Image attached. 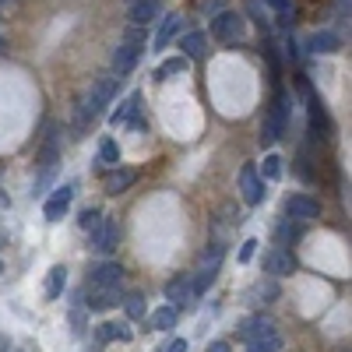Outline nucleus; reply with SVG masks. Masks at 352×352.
I'll list each match as a JSON object with an SVG mask.
<instances>
[{
	"label": "nucleus",
	"mask_w": 352,
	"mask_h": 352,
	"mask_svg": "<svg viewBox=\"0 0 352 352\" xmlns=\"http://www.w3.org/2000/svg\"><path fill=\"white\" fill-rule=\"evenodd\" d=\"M285 127H289V96H285V88H275V99H272L268 113H264L261 148H272V144L285 134Z\"/></svg>",
	"instance_id": "nucleus-1"
},
{
	"label": "nucleus",
	"mask_w": 352,
	"mask_h": 352,
	"mask_svg": "<svg viewBox=\"0 0 352 352\" xmlns=\"http://www.w3.org/2000/svg\"><path fill=\"white\" fill-rule=\"evenodd\" d=\"M113 96H116V78H99L92 85V92H88V99L81 106V116H78V124H74V138H81V131L88 127V120H96V116L113 102Z\"/></svg>",
	"instance_id": "nucleus-2"
},
{
	"label": "nucleus",
	"mask_w": 352,
	"mask_h": 352,
	"mask_svg": "<svg viewBox=\"0 0 352 352\" xmlns=\"http://www.w3.org/2000/svg\"><path fill=\"white\" fill-rule=\"evenodd\" d=\"M300 88L307 92V113H310V131H314V138H331V116H328L324 102H320V96L310 92L307 81H300Z\"/></svg>",
	"instance_id": "nucleus-3"
},
{
	"label": "nucleus",
	"mask_w": 352,
	"mask_h": 352,
	"mask_svg": "<svg viewBox=\"0 0 352 352\" xmlns=\"http://www.w3.org/2000/svg\"><path fill=\"white\" fill-rule=\"evenodd\" d=\"M261 268H264V275H272V278L292 275L296 272V254H292L289 247H272L268 254L261 257Z\"/></svg>",
	"instance_id": "nucleus-4"
},
{
	"label": "nucleus",
	"mask_w": 352,
	"mask_h": 352,
	"mask_svg": "<svg viewBox=\"0 0 352 352\" xmlns=\"http://www.w3.org/2000/svg\"><path fill=\"white\" fill-rule=\"evenodd\" d=\"M219 268H222V243H215V247H212L208 261L201 264V272H197V278L190 282V292H194V296H204V292L212 289V282H215Z\"/></svg>",
	"instance_id": "nucleus-5"
},
{
	"label": "nucleus",
	"mask_w": 352,
	"mask_h": 352,
	"mask_svg": "<svg viewBox=\"0 0 352 352\" xmlns=\"http://www.w3.org/2000/svg\"><path fill=\"white\" fill-rule=\"evenodd\" d=\"M109 124H113V127H138V131H144V124H141V96L131 92V96L120 102V109L109 116Z\"/></svg>",
	"instance_id": "nucleus-6"
},
{
	"label": "nucleus",
	"mask_w": 352,
	"mask_h": 352,
	"mask_svg": "<svg viewBox=\"0 0 352 352\" xmlns=\"http://www.w3.org/2000/svg\"><path fill=\"white\" fill-rule=\"evenodd\" d=\"M120 282H124V268L116 261H102L88 272V285L96 289H120Z\"/></svg>",
	"instance_id": "nucleus-7"
},
{
	"label": "nucleus",
	"mask_w": 352,
	"mask_h": 352,
	"mask_svg": "<svg viewBox=\"0 0 352 352\" xmlns=\"http://www.w3.org/2000/svg\"><path fill=\"white\" fill-rule=\"evenodd\" d=\"M212 36L222 39V43H236L243 36V18L236 11H222L215 21H212Z\"/></svg>",
	"instance_id": "nucleus-8"
},
{
	"label": "nucleus",
	"mask_w": 352,
	"mask_h": 352,
	"mask_svg": "<svg viewBox=\"0 0 352 352\" xmlns=\"http://www.w3.org/2000/svg\"><path fill=\"white\" fill-rule=\"evenodd\" d=\"M71 201H74V184L56 187V190H53V197L43 204V215H46V222H60V219L67 215V208H71Z\"/></svg>",
	"instance_id": "nucleus-9"
},
{
	"label": "nucleus",
	"mask_w": 352,
	"mask_h": 352,
	"mask_svg": "<svg viewBox=\"0 0 352 352\" xmlns=\"http://www.w3.org/2000/svg\"><path fill=\"white\" fill-rule=\"evenodd\" d=\"M285 215L289 219H300V222L317 219L320 215V201L314 194H292V197H285Z\"/></svg>",
	"instance_id": "nucleus-10"
},
{
	"label": "nucleus",
	"mask_w": 352,
	"mask_h": 352,
	"mask_svg": "<svg viewBox=\"0 0 352 352\" xmlns=\"http://www.w3.org/2000/svg\"><path fill=\"white\" fill-rule=\"evenodd\" d=\"M240 190H243V201L247 204H261L264 201V194H268V190H264V180H261V173H257V166H243L240 169Z\"/></svg>",
	"instance_id": "nucleus-11"
},
{
	"label": "nucleus",
	"mask_w": 352,
	"mask_h": 352,
	"mask_svg": "<svg viewBox=\"0 0 352 352\" xmlns=\"http://www.w3.org/2000/svg\"><path fill=\"white\" fill-rule=\"evenodd\" d=\"M141 53H144V43H124L120 50L113 53V71H116V74L134 71V64L141 60Z\"/></svg>",
	"instance_id": "nucleus-12"
},
{
	"label": "nucleus",
	"mask_w": 352,
	"mask_h": 352,
	"mask_svg": "<svg viewBox=\"0 0 352 352\" xmlns=\"http://www.w3.org/2000/svg\"><path fill=\"white\" fill-rule=\"evenodd\" d=\"M138 184V169H113V173H106V180H102V187H106V194H124V190H131Z\"/></svg>",
	"instance_id": "nucleus-13"
},
{
	"label": "nucleus",
	"mask_w": 352,
	"mask_h": 352,
	"mask_svg": "<svg viewBox=\"0 0 352 352\" xmlns=\"http://www.w3.org/2000/svg\"><path fill=\"white\" fill-rule=\"evenodd\" d=\"M116 240H120V226L102 219V226L92 232V250H99V254H109V250L116 247Z\"/></svg>",
	"instance_id": "nucleus-14"
},
{
	"label": "nucleus",
	"mask_w": 352,
	"mask_h": 352,
	"mask_svg": "<svg viewBox=\"0 0 352 352\" xmlns=\"http://www.w3.org/2000/svg\"><path fill=\"white\" fill-rule=\"evenodd\" d=\"M134 331L127 320H106V324L96 328V342H131Z\"/></svg>",
	"instance_id": "nucleus-15"
},
{
	"label": "nucleus",
	"mask_w": 352,
	"mask_h": 352,
	"mask_svg": "<svg viewBox=\"0 0 352 352\" xmlns=\"http://www.w3.org/2000/svg\"><path fill=\"white\" fill-rule=\"evenodd\" d=\"M120 303V292L116 289H96V285H88V296H85V307L88 310H109Z\"/></svg>",
	"instance_id": "nucleus-16"
},
{
	"label": "nucleus",
	"mask_w": 352,
	"mask_h": 352,
	"mask_svg": "<svg viewBox=\"0 0 352 352\" xmlns=\"http://www.w3.org/2000/svg\"><path fill=\"white\" fill-rule=\"evenodd\" d=\"M190 296H194V292H190V275H176V278L166 282V300L173 307H184Z\"/></svg>",
	"instance_id": "nucleus-17"
},
{
	"label": "nucleus",
	"mask_w": 352,
	"mask_h": 352,
	"mask_svg": "<svg viewBox=\"0 0 352 352\" xmlns=\"http://www.w3.org/2000/svg\"><path fill=\"white\" fill-rule=\"evenodd\" d=\"M155 14H159V0H134L131 11H127V21H134V25H148Z\"/></svg>",
	"instance_id": "nucleus-18"
},
{
	"label": "nucleus",
	"mask_w": 352,
	"mask_h": 352,
	"mask_svg": "<svg viewBox=\"0 0 352 352\" xmlns=\"http://www.w3.org/2000/svg\"><path fill=\"white\" fill-rule=\"evenodd\" d=\"M268 331H278L275 320H268V317H247L243 324H240V338L243 342L247 338H257V335H268Z\"/></svg>",
	"instance_id": "nucleus-19"
},
{
	"label": "nucleus",
	"mask_w": 352,
	"mask_h": 352,
	"mask_svg": "<svg viewBox=\"0 0 352 352\" xmlns=\"http://www.w3.org/2000/svg\"><path fill=\"white\" fill-rule=\"evenodd\" d=\"M176 320H180V307H159V310L148 317V324H152L155 331H173Z\"/></svg>",
	"instance_id": "nucleus-20"
},
{
	"label": "nucleus",
	"mask_w": 352,
	"mask_h": 352,
	"mask_svg": "<svg viewBox=\"0 0 352 352\" xmlns=\"http://www.w3.org/2000/svg\"><path fill=\"white\" fill-rule=\"evenodd\" d=\"M187 67H190V56H169V60H162L155 67V81H169L176 74H184Z\"/></svg>",
	"instance_id": "nucleus-21"
},
{
	"label": "nucleus",
	"mask_w": 352,
	"mask_h": 352,
	"mask_svg": "<svg viewBox=\"0 0 352 352\" xmlns=\"http://www.w3.org/2000/svg\"><path fill=\"white\" fill-rule=\"evenodd\" d=\"M64 285H67V272H64V264H56V268H50V275H46V300H60Z\"/></svg>",
	"instance_id": "nucleus-22"
},
{
	"label": "nucleus",
	"mask_w": 352,
	"mask_h": 352,
	"mask_svg": "<svg viewBox=\"0 0 352 352\" xmlns=\"http://www.w3.org/2000/svg\"><path fill=\"white\" fill-rule=\"evenodd\" d=\"M180 25H184V18H180V14L162 18V28H159V36H155V50H166V46L173 43V36L180 32Z\"/></svg>",
	"instance_id": "nucleus-23"
},
{
	"label": "nucleus",
	"mask_w": 352,
	"mask_h": 352,
	"mask_svg": "<svg viewBox=\"0 0 352 352\" xmlns=\"http://www.w3.org/2000/svg\"><path fill=\"white\" fill-rule=\"evenodd\" d=\"M278 349H282V335H278V331L247 338V352H278Z\"/></svg>",
	"instance_id": "nucleus-24"
},
{
	"label": "nucleus",
	"mask_w": 352,
	"mask_h": 352,
	"mask_svg": "<svg viewBox=\"0 0 352 352\" xmlns=\"http://www.w3.org/2000/svg\"><path fill=\"white\" fill-rule=\"evenodd\" d=\"M180 50L184 56H204V50H208V39H204V32H187L180 39Z\"/></svg>",
	"instance_id": "nucleus-25"
},
{
	"label": "nucleus",
	"mask_w": 352,
	"mask_h": 352,
	"mask_svg": "<svg viewBox=\"0 0 352 352\" xmlns=\"http://www.w3.org/2000/svg\"><path fill=\"white\" fill-rule=\"evenodd\" d=\"M314 53H338V36L335 32H314L307 43Z\"/></svg>",
	"instance_id": "nucleus-26"
},
{
	"label": "nucleus",
	"mask_w": 352,
	"mask_h": 352,
	"mask_svg": "<svg viewBox=\"0 0 352 352\" xmlns=\"http://www.w3.org/2000/svg\"><path fill=\"white\" fill-rule=\"evenodd\" d=\"M257 173H261V180H278V176H282V159L278 155H264Z\"/></svg>",
	"instance_id": "nucleus-27"
},
{
	"label": "nucleus",
	"mask_w": 352,
	"mask_h": 352,
	"mask_svg": "<svg viewBox=\"0 0 352 352\" xmlns=\"http://www.w3.org/2000/svg\"><path fill=\"white\" fill-rule=\"evenodd\" d=\"M78 226H81L85 232H96V229L102 226V212H99V208H85V212L78 215Z\"/></svg>",
	"instance_id": "nucleus-28"
},
{
	"label": "nucleus",
	"mask_w": 352,
	"mask_h": 352,
	"mask_svg": "<svg viewBox=\"0 0 352 352\" xmlns=\"http://www.w3.org/2000/svg\"><path fill=\"white\" fill-rule=\"evenodd\" d=\"M99 159H102L106 166H116V162H120V148H116L113 138H106V141L99 144Z\"/></svg>",
	"instance_id": "nucleus-29"
},
{
	"label": "nucleus",
	"mask_w": 352,
	"mask_h": 352,
	"mask_svg": "<svg viewBox=\"0 0 352 352\" xmlns=\"http://www.w3.org/2000/svg\"><path fill=\"white\" fill-rule=\"evenodd\" d=\"M124 310H127V317H144V296L141 292H131L124 300Z\"/></svg>",
	"instance_id": "nucleus-30"
},
{
	"label": "nucleus",
	"mask_w": 352,
	"mask_h": 352,
	"mask_svg": "<svg viewBox=\"0 0 352 352\" xmlns=\"http://www.w3.org/2000/svg\"><path fill=\"white\" fill-rule=\"evenodd\" d=\"M300 232H303L300 226H289V222H282V226H278V240H282V247H285V240H289V243H296V240H300Z\"/></svg>",
	"instance_id": "nucleus-31"
},
{
	"label": "nucleus",
	"mask_w": 352,
	"mask_h": 352,
	"mask_svg": "<svg viewBox=\"0 0 352 352\" xmlns=\"http://www.w3.org/2000/svg\"><path fill=\"white\" fill-rule=\"evenodd\" d=\"M268 4H272V8L278 11V18H282V25H289L285 18L292 14V0H268Z\"/></svg>",
	"instance_id": "nucleus-32"
},
{
	"label": "nucleus",
	"mask_w": 352,
	"mask_h": 352,
	"mask_svg": "<svg viewBox=\"0 0 352 352\" xmlns=\"http://www.w3.org/2000/svg\"><path fill=\"white\" fill-rule=\"evenodd\" d=\"M254 254H257V240H247V243L240 247L236 261H240V264H247V261H254Z\"/></svg>",
	"instance_id": "nucleus-33"
},
{
	"label": "nucleus",
	"mask_w": 352,
	"mask_h": 352,
	"mask_svg": "<svg viewBox=\"0 0 352 352\" xmlns=\"http://www.w3.org/2000/svg\"><path fill=\"white\" fill-rule=\"evenodd\" d=\"M162 352H187V342H184V338H173V342H169Z\"/></svg>",
	"instance_id": "nucleus-34"
},
{
	"label": "nucleus",
	"mask_w": 352,
	"mask_h": 352,
	"mask_svg": "<svg viewBox=\"0 0 352 352\" xmlns=\"http://www.w3.org/2000/svg\"><path fill=\"white\" fill-rule=\"evenodd\" d=\"M208 352H232V345H229V342H212Z\"/></svg>",
	"instance_id": "nucleus-35"
},
{
	"label": "nucleus",
	"mask_w": 352,
	"mask_h": 352,
	"mask_svg": "<svg viewBox=\"0 0 352 352\" xmlns=\"http://www.w3.org/2000/svg\"><path fill=\"white\" fill-rule=\"evenodd\" d=\"M0 204H11V201H8V194H4V190H0Z\"/></svg>",
	"instance_id": "nucleus-36"
},
{
	"label": "nucleus",
	"mask_w": 352,
	"mask_h": 352,
	"mask_svg": "<svg viewBox=\"0 0 352 352\" xmlns=\"http://www.w3.org/2000/svg\"><path fill=\"white\" fill-rule=\"evenodd\" d=\"M8 4H11V0H0V8H8Z\"/></svg>",
	"instance_id": "nucleus-37"
},
{
	"label": "nucleus",
	"mask_w": 352,
	"mask_h": 352,
	"mask_svg": "<svg viewBox=\"0 0 352 352\" xmlns=\"http://www.w3.org/2000/svg\"><path fill=\"white\" fill-rule=\"evenodd\" d=\"M0 53H4V39H0Z\"/></svg>",
	"instance_id": "nucleus-38"
},
{
	"label": "nucleus",
	"mask_w": 352,
	"mask_h": 352,
	"mask_svg": "<svg viewBox=\"0 0 352 352\" xmlns=\"http://www.w3.org/2000/svg\"><path fill=\"white\" fill-rule=\"evenodd\" d=\"M124 4H134V0H124Z\"/></svg>",
	"instance_id": "nucleus-39"
},
{
	"label": "nucleus",
	"mask_w": 352,
	"mask_h": 352,
	"mask_svg": "<svg viewBox=\"0 0 352 352\" xmlns=\"http://www.w3.org/2000/svg\"><path fill=\"white\" fill-rule=\"evenodd\" d=\"M0 272H4V264H0Z\"/></svg>",
	"instance_id": "nucleus-40"
}]
</instances>
